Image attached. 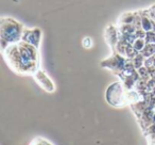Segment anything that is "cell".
<instances>
[{"instance_id":"cell-4","label":"cell","mask_w":155,"mask_h":145,"mask_svg":"<svg viewBox=\"0 0 155 145\" xmlns=\"http://www.w3.org/2000/svg\"><path fill=\"white\" fill-rule=\"evenodd\" d=\"M22 40L26 43H29L31 45L37 47L41 40V31L38 29H32V30H25Z\"/></svg>"},{"instance_id":"cell-6","label":"cell","mask_w":155,"mask_h":145,"mask_svg":"<svg viewBox=\"0 0 155 145\" xmlns=\"http://www.w3.org/2000/svg\"><path fill=\"white\" fill-rule=\"evenodd\" d=\"M91 45H93L91 39H89V37H85V39H83V46H84V47L91 48Z\"/></svg>"},{"instance_id":"cell-1","label":"cell","mask_w":155,"mask_h":145,"mask_svg":"<svg viewBox=\"0 0 155 145\" xmlns=\"http://www.w3.org/2000/svg\"><path fill=\"white\" fill-rule=\"evenodd\" d=\"M35 46L29 43L18 45H10L8 47V63L18 73H30L36 68L37 52Z\"/></svg>"},{"instance_id":"cell-3","label":"cell","mask_w":155,"mask_h":145,"mask_svg":"<svg viewBox=\"0 0 155 145\" xmlns=\"http://www.w3.org/2000/svg\"><path fill=\"white\" fill-rule=\"evenodd\" d=\"M34 77L36 79V81L48 92H53L54 91V85L52 83V81L48 78V76L45 74L44 71H37L34 74Z\"/></svg>"},{"instance_id":"cell-5","label":"cell","mask_w":155,"mask_h":145,"mask_svg":"<svg viewBox=\"0 0 155 145\" xmlns=\"http://www.w3.org/2000/svg\"><path fill=\"white\" fill-rule=\"evenodd\" d=\"M30 145H52L50 142H48L46 139L43 138H36L30 143Z\"/></svg>"},{"instance_id":"cell-2","label":"cell","mask_w":155,"mask_h":145,"mask_svg":"<svg viewBox=\"0 0 155 145\" xmlns=\"http://www.w3.org/2000/svg\"><path fill=\"white\" fill-rule=\"evenodd\" d=\"M8 34L1 35L2 39V45L5 44V42H7L8 45H11L16 42L19 41V39L21 37V34L24 32H21V26L19 25V22H15L13 19H8V24L2 22V28H1V33H7Z\"/></svg>"}]
</instances>
